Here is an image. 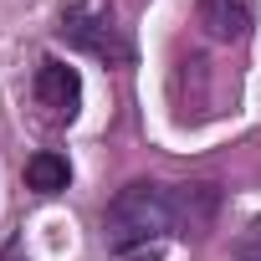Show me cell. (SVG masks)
<instances>
[{"label": "cell", "instance_id": "1", "mask_svg": "<svg viewBox=\"0 0 261 261\" xmlns=\"http://www.w3.org/2000/svg\"><path fill=\"white\" fill-rule=\"evenodd\" d=\"M108 246L118 256L139 251L149 241H159L164 230H174V210H169V185H154V179H134L123 185L113 200H108Z\"/></svg>", "mask_w": 261, "mask_h": 261}, {"label": "cell", "instance_id": "2", "mask_svg": "<svg viewBox=\"0 0 261 261\" xmlns=\"http://www.w3.org/2000/svg\"><path fill=\"white\" fill-rule=\"evenodd\" d=\"M62 41L67 46H77V51H92V57H128V46L118 41V26H113V16L97 6V0H72V6L62 11Z\"/></svg>", "mask_w": 261, "mask_h": 261}, {"label": "cell", "instance_id": "3", "mask_svg": "<svg viewBox=\"0 0 261 261\" xmlns=\"http://www.w3.org/2000/svg\"><path fill=\"white\" fill-rule=\"evenodd\" d=\"M195 21L210 41H246L256 26V0H195Z\"/></svg>", "mask_w": 261, "mask_h": 261}, {"label": "cell", "instance_id": "4", "mask_svg": "<svg viewBox=\"0 0 261 261\" xmlns=\"http://www.w3.org/2000/svg\"><path fill=\"white\" fill-rule=\"evenodd\" d=\"M169 210H174V236H200L215 210H220V190L195 179V185H169Z\"/></svg>", "mask_w": 261, "mask_h": 261}, {"label": "cell", "instance_id": "5", "mask_svg": "<svg viewBox=\"0 0 261 261\" xmlns=\"http://www.w3.org/2000/svg\"><path fill=\"white\" fill-rule=\"evenodd\" d=\"M36 97H41V108L51 118H77V108H82V77H77V67L41 62L36 67Z\"/></svg>", "mask_w": 261, "mask_h": 261}, {"label": "cell", "instance_id": "6", "mask_svg": "<svg viewBox=\"0 0 261 261\" xmlns=\"http://www.w3.org/2000/svg\"><path fill=\"white\" fill-rule=\"evenodd\" d=\"M67 179H72V169H67V159H62V154L41 149V154H31V159H26V185H31L36 195H57V190H67Z\"/></svg>", "mask_w": 261, "mask_h": 261}, {"label": "cell", "instance_id": "7", "mask_svg": "<svg viewBox=\"0 0 261 261\" xmlns=\"http://www.w3.org/2000/svg\"><path fill=\"white\" fill-rule=\"evenodd\" d=\"M0 261H26V251H21V241H6V246H0Z\"/></svg>", "mask_w": 261, "mask_h": 261}, {"label": "cell", "instance_id": "8", "mask_svg": "<svg viewBox=\"0 0 261 261\" xmlns=\"http://www.w3.org/2000/svg\"><path fill=\"white\" fill-rule=\"evenodd\" d=\"M251 241H261V220H256V225H251Z\"/></svg>", "mask_w": 261, "mask_h": 261}, {"label": "cell", "instance_id": "9", "mask_svg": "<svg viewBox=\"0 0 261 261\" xmlns=\"http://www.w3.org/2000/svg\"><path fill=\"white\" fill-rule=\"evenodd\" d=\"M256 261H261V256H256Z\"/></svg>", "mask_w": 261, "mask_h": 261}]
</instances>
